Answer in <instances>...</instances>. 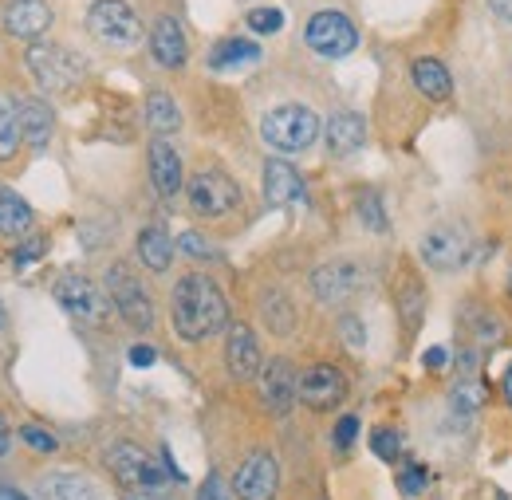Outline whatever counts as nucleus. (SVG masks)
<instances>
[{"label": "nucleus", "instance_id": "nucleus-30", "mask_svg": "<svg viewBox=\"0 0 512 500\" xmlns=\"http://www.w3.org/2000/svg\"><path fill=\"white\" fill-rule=\"evenodd\" d=\"M394 300H398V315L406 319V327H410V331H418V323H422V312H426V292H422V284H418L414 276H406Z\"/></svg>", "mask_w": 512, "mask_h": 500}, {"label": "nucleus", "instance_id": "nucleus-15", "mask_svg": "<svg viewBox=\"0 0 512 500\" xmlns=\"http://www.w3.org/2000/svg\"><path fill=\"white\" fill-rule=\"evenodd\" d=\"M260 398L276 418H284L292 410V402L300 398V375H296V367L288 359H272L260 371Z\"/></svg>", "mask_w": 512, "mask_h": 500}, {"label": "nucleus", "instance_id": "nucleus-36", "mask_svg": "<svg viewBox=\"0 0 512 500\" xmlns=\"http://www.w3.org/2000/svg\"><path fill=\"white\" fill-rule=\"evenodd\" d=\"M426 481H430V477H426L422 465H406V469L398 473V489H402L406 497H418V493L426 489Z\"/></svg>", "mask_w": 512, "mask_h": 500}, {"label": "nucleus", "instance_id": "nucleus-48", "mask_svg": "<svg viewBox=\"0 0 512 500\" xmlns=\"http://www.w3.org/2000/svg\"><path fill=\"white\" fill-rule=\"evenodd\" d=\"M509 292H512V272H509Z\"/></svg>", "mask_w": 512, "mask_h": 500}, {"label": "nucleus", "instance_id": "nucleus-12", "mask_svg": "<svg viewBox=\"0 0 512 500\" xmlns=\"http://www.w3.org/2000/svg\"><path fill=\"white\" fill-rule=\"evenodd\" d=\"M485 382H481V367H477V351L465 347L461 351V371H457V382L449 386V410L457 422H473L481 410H485Z\"/></svg>", "mask_w": 512, "mask_h": 500}, {"label": "nucleus", "instance_id": "nucleus-9", "mask_svg": "<svg viewBox=\"0 0 512 500\" xmlns=\"http://www.w3.org/2000/svg\"><path fill=\"white\" fill-rule=\"evenodd\" d=\"M186 197H190V209L197 217H225V213L237 209L241 189H237V182L229 174H221V170H201V174L190 178Z\"/></svg>", "mask_w": 512, "mask_h": 500}, {"label": "nucleus", "instance_id": "nucleus-2", "mask_svg": "<svg viewBox=\"0 0 512 500\" xmlns=\"http://www.w3.org/2000/svg\"><path fill=\"white\" fill-rule=\"evenodd\" d=\"M320 119H316V111H308V107H296V103H288V107H276V111H268L264 119H260V138L272 146V150H280V154H300V150H308L316 138H320Z\"/></svg>", "mask_w": 512, "mask_h": 500}, {"label": "nucleus", "instance_id": "nucleus-11", "mask_svg": "<svg viewBox=\"0 0 512 500\" xmlns=\"http://www.w3.org/2000/svg\"><path fill=\"white\" fill-rule=\"evenodd\" d=\"M363 284H367V272L359 264H351V260H331V264L312 272V292L327 308H339V304L355 300L363 292Z\"/></svg>", "mask_w": 512, "mask_h": 500}, {"label": "nucleus", "instance_id": "nucleus-22", "mask_svg": "<svg viewBox=\"0 0 512 500\" xmlns=\"http://www.w3.org/2000/svg\"><path fill=\"white\" fill-rule=\"evenodd\" d=\"M134 252H138V260H142L150 272H170L178 241H174L162 225H146V229L138 233V241H134Z\"/></svg>", "mask_w": 512, "mask_h": 500}, {"label": "nucleus", "instance_id": "nucleus-42", "mask_svg": "<svg viewBox=\"0 0 512 500\" xmlns=\"http://www.w3.org/2000/svg\"><path fill=\"white\" fill-rule=\"evenodd\" d=\"M489 8H493L501 20H509L512 24V0H489Z\"/></svg>", "mask_w": 512, "mask_h": 500}, {"label": "nucleus", "instance_id": "nucleus-5", "mask_svg": "<svg viewBox=\"0 0 512 500\" xmlns=\"http://www.w3.org/2000/svg\"><path fill=\"white\" fill-rule=\"evenodd\" d=\"M28 67H32L36 83H40L48 95H64V91H71V87L83 79V60H79L75 52L60 48V44H32Z\"/></svg>", "mask_w": 512, "mask_h": 500}, {"label": "nucleus", "instance_id": "nucleus-49", "mask_svg": "<svg viewBox=\"0 0 512 500\" xmlns=\"http://www.w3.org/2000/svg\"><path fill=\"white\" fill-rule=\"evenodd\" d=\"M501 500H505V497H501Z\"/></svg>", "mask_w": 512, "mask_h": 500}, {"label": "nucleus", "instance_id": "nucleus-34", "mask_svg": "<svg viewBox=\"0 0 512 500\" xmlns=\"http://www.w3.org/2000/svg\"><path fill=\"white\" fill-rule=\"evenodd\" d=\"M20 441H24L32 453H56V449H60L56 434H48V430H40V426H24V430H20Z\"/></svg>", "mask_w": 512, "mask_h": 500}, {"label": "nucleus", "instance_id": "nucleus-26", "mask_svg": "<svg viewBox=\"0 0 512 500\" xmlns=\"http://www.w3.org/2000/svg\"><path fill=\"white\" fill-rule=\"evenodd\" d=\"M32 225H36V217H32V205L20 197V193H12V189H0V233L4 237H28L32 233Z\"/></svg>", "mask_w": 512, "mask_h": 500}, {"label": "nucleus", "instance_id": "nucleus-40", "mask_svg": "<svg viewBox=\"0 0 512 500\" xmlns=\"http://www.w3.org/2000/svg\"><path fill=\"white\" fill-rule=\"evenodd\" d=\"M158 363V351L154 347H146V343H134L130 347V367H154Z\"/></svg>", "mask_w": 512, "mask_h": 500}, {"label": "nucleus", "instance_id": "nucleus-35", "mask_svg": "<svg viewBox=\"0 0 512 500\" xmlns=\"http://www.w3.org/2000/svg\"><path fill=\"white\" fill-rule=\"evenodd\" d=\"M359 438V418L355 414H343L339 422H335V430H331V441H335V449H351Z\"/></svg>", "mask_w": 512, "mask_h": 500}, {"label": "nucleus", "instance_id": "nucleus-32", "mask_svg": "<svg viewBox=\"0 0 512 500\" xmlns=\"http://www.w3.org/2000/svg\"><path fill=\"white\" fill-rule=\"evenodd\" d=\"M249 28L256 36H276L284 28V12L280 8H253L249 12Z\"/></svg>", "mask_w": 512, "mask_h": 500}, {"label": "nucleus", "instance_id": "nucleus-41", "mask_svg": "<svg viewBox=\"0 0 512 500\" xmlns=\"http://www.w3.org/2000/svg\"><path fill=\"white\" fill-rule=\"evenodd\" d=\"M446 359H449L446 347H430V351H426V371H442V367H446Z\"/></svg>", "mask_w": 512, "mask_h": 500}, {"label": "nucleus", "instance_id": "nucleus-6", "mask_svg": "<svg viewBox=\"0 0 512 500\" xmlns=\"http://www.w3.org/2000/svg\"><path fill=\"white\" fill-rule=\"evenodd\" d=\"M107 296H111L115 312L123 315L130 327H138V331H150V327H154L150 292L138 284V276L130 272L127 264H111V268H107Z\"/></svg>", "mask_w": 512, "mask_h": 500}, {"label": "nucleus", "instance_id": "nucleus-4", "mask_svg": "<svg viewBox=\"0 0 512 500\" xmlns=\"http://www.w3.org/2000/svg\"><path fill=\"white\" fill-rule=\"evenodd\" d=\"M107 469H111L123 485H134V489H142V493H158V489H166V481H170L166 465H158L154 457H146L134 441H115V445L107 449Z\"/></svg>", "mask_w": 512, "mask_h": 500}, {"label": "nucleus", "instance_id": "nucleus-18", "mask_svg": "<svg viewBox=\"0 0 512 500\" xmlns=\"http://www.w3.org/2000/svg\"><path fill=\"white\" fill-rule=\"evenodd\" d=\"M264 201L268 205H304L308 201L304 178L288 162H280V158L264 162Z\"/></svg>", "mask_w": 512, "mask_h": 500}, {"label": "nucleus", "instance_id": "nucleus-37", "mask_svg": "<svg viewBox=\"0 0 512 500\" xmlns=\"http://www.w3.org/2000/svg\"><path fill=\"white\" fill-rule=\"evenodd\" d=\"M178 252H182V256H190V260H209V256H213L209 241H205V237H197V233H182V237H178Z\"/></svg>", "mask_w": 512, "mask_h": 500}, {"label": "nucleus", "instance_id": "nucleus-31", "mask_svg": "<svg viewBox=\"0 0 512 500\" xmlns=\"http://www.w3.org/2000/svg\"><path fill=\"white\" fill-rule=\"evenodd\" d=\"M355 213H359V221H363L371 233H386V213H383V201H379L375 189H363V193H359Z\"/></svg>", "mask_w": 512, "mask_h": 500}, {"label": "nucleus", "instance_id": "nucleus-7", "mask_svg": "<svg viewBox=\"0 0 512 500\" xmlns=\"http://www.w3.org/2000/svg\"><path fill=\"white\" fill-rule=\"evenodd\" d=\"M469 252H473V241H469V229H465V225H434V229H426L422 241H418L422 264H430V268H438V272L461 268V264L469 260Z\"/></svg>", "mask_w": 512, "mask_h": 500}, {"label": "nucleus", "instance_id": "nucleus-25", "mask_svg": "<svg viewBox=\"0 0 512 500\" xmlns=\"http://www.w3.org/2000/svg\"><path fill=\"white\" fill-rule=\"evenodd\" d=\"M36 497L40 500H99L95 489H91V481L79 477V473H48V477H40Z\"/></svg>", "mask_w": 512, "mask_h": 500}, {"label": "nucleus", "instance_id": "nucleus-23", "mask_svg": "<svg viewBox=\"0 0 512 500\" xmlns=\"http://www.w3.org/2000/svg\"><path fill=\"white\" fill-rule=\"evenodd\" d=\"M256 63H260V48L253 40H241V36H225L209 52L213 71H245V67H256Z\"/></svg>", "mask_w": 512, "mask_h": 500}, {"label": "nucleus", "instance_id": "nucleus-45", "mask_svg": "<svg viewBox=\"0 0 512 500\" xmlns=\"http://www.w3.org/2000/svg\"><path fill=\"white\" fill-rule=\"evenodd\" d=\"M0 500H28L20 489H12V485H0Z\"/></svg>", "mask_w": 512, "mask_h": 500}, {"label": "nucleus", "instance_id": "nucleus-29", "mask_svg": "<svg viewBox=\"0 0 512 500\" xmlns=\"http://www.w3.org/2000/svg\"><path fill=\"white\" fill-rule=\"evenodd\" d=\"M24 142V126H20V99L0 91V162H8Z\"/></svg>", "mask_w": 512, "mask_h": 500}, {"label": "nucleus", "instance_id": "nucleus-10", "mask_svg": "<svg viewBox=\"0 0 512 500\" xmlns=\"http://www.w3.org/2000/svg\"><path fill=\"white\" fill-rule=\"evenodd\" d=\"M52 292H56V304L79 323H99L107 315L111 296H103V288H95V280H87L83 272H64Z\"/></svg>", "mask_w": 512, "mask_h": 500}, {"label": "nucleus", "instance_id": "nucleus-1", "mask_svg": "<svg viewBox=\"0 0 512 500\" xmlns=\"http://www.w3.org/2000/svg\"><path fill=\"white\" fill-rule=\"evenodd\" d=\"M170 319H174V331L186 339V343H205L213 339L217 331L229 327V304L221 296V288L201 276L190 272L174 284V296H170Z\"/></svg>", "mask_w": 512, "mask_h": 500}, {"label": "nucleus", "instance_id": "nucleus-44", "mask_svg": "<svg viewBox=\"0 0 512 500\" xmlns=\"http://www.w3.org/2000/svg\"><path fill=\"white\" fill-rule=\"evenodd\" d=\"M8 449H12V434H8V426L0 418V457H8Z\"/></svg>", "mask_w": 512, "mask_h": 500}, {"label": "nucleus", "instance_id": "nucleus-20", "mask_svg": "<svg viewBox=\"0 0 512 500\" xmlns=\"http://www.w3.org/2000/svg\"><path fill=\"white\" fill-rule=\"evenodd\" d=\"M150 182L158 189V197H174L182 189V154L166 138L150 142Z\"/></svg>", "mask_w": 512, "mask_h": 500}, {"label": "nucleus", "instance_id": "nucleus-33", "mask_svg": "<svg viewBox=\"0 0 512 500\" xmlns=\"http://www.w3.org/2000/svg\"><path fill=\"white\" fill-rule=\"evenodd\" d=\"M371 449H375V457H383V461H398V453H402V434L383 426V430L371 434Z\"/></svg>", "mask_w": 512, "mask_h": 500}, {"label": "nucleus", "instance_id": "nucleus-14", "mask_svg": "<svg viewBox=\"0 0 512 500\" xmlns=\"http://www.w3.org/2000/svg\"><path fill=\"white\" fill-rule=\"evenodd\" d=\"M347 398V375L331 363H320L300 375V402L308 410H335Z\"/></svg>", "mask_w": 512, "mask_h": 500}, {"label": "nucleus", "instance_id": "nucleus-3", "mask_svg": "<svg viewBox=\"0 0 512 500\" xmlns=\"http://www.w3.org/2000/svg\"><path fill=\"white\" fill-rule=\"evenodd\" d=\"M87 28L111 48H134L142 40V20L127 0H95L87 12Z\"/></svg>", "mask_w": 512, "mask_h": 500}, {"label": "nucleus", "instance_id": "nucleus-13", "mask_svg": "<svg viewBox=\"0 0 512 500\" xmlns=\"http://www.w3.org/2000/svg\"><path fill=\"white\" fill-rule=\"evenodd\" d=\"M276 489H280V465H276V457L264 453V449L249 453V457L241 461L237 477H233L237 500H272Z\"/></svg>", "mask_w": 512, "mask_h": 500}, {"label": "nucleus", "instance_id": "nucleus-28", "mask_svg": "<svg viewBox=\"0 0 512 500\" xmlns=\"http://www.w3.org/2000/svg\"><path fill=\"white\" fill-rule=\"evenodd\" d=\"M146 123H150V130H154L158 138L182 130V111H178L174 95H166V91H150V95H146Z\"/></svg>", "mask_w": 512, "mask_h": 500}, {"label": "nucleus", "instance_id": "nucleus-8", "mask_svg": "<svg viewBox=\"0 0 512 500\" xmlns=\"http://www.w3.org/2000/svg\"><path fill=\"white\" fill-rule=\"evenodd\" d=\"M304 40L323 60H339V56H351L359 48V32H355V24L343 12H316L308 20Z\"/></svg>", "mask_w": 512, "mask_h": 500}, {"label": "nucleus", "instance_id": "nucleus-16", "mask_svg": "<svg viewBox=\"0 0 512 500\" xmlns=\"http://www.w3.org/2000/svg\"><path fill=\"white\" fill-rule=\"evenodd\" d=\"M4 28L20 40H40L52 28V8L48 0H8L4 4Z\"/></svg>", "mask_w": 512, "mask_h": 500}, {"label": "nucleus", "instance_id": "nucleus-24", "mask_svg": "<svg viewBox=\"0 0 512 500\" xmlns=\"http://www.w3.org/2000/svg\"><path fill=\"white\" fill-rule=\"evenodd\" d=\"M20 126H24V142L32 150H44L52 142V130H56L52 107L44 99H20Z\"/></svg>", "mask_w": 512, "mask_h": 500}, {"label": "nucleus", "instance_id": "nucleus-47", "mask_svg": "<svg viewBox=\"0 0 512 500\" xmlns=\"http://www.w3.org/2000/svg\"><path fill=\"white\" fill-rule=\"evenodd\" d=\"M8 327V312H4V304H0V331Z\"/></svg>", "mask_w": 512, "mask_h": 500}, {"label": "nucleus", "instance_id": "nucleus-17", "mask_svg": "<svg viewBox=\"0 0 512 500\" xmlns=\"http://www.w3.org/2000/svg\"><path fill=\"white\" fill-rule=\"evenodd\" d=\"M225 367L237 382H249L260 375V343L245 323H233L229 327V339H225Z\"/></svg>", "mask_w": 512, "mask_h": 500}, {"label": "nucleus", "instance_id": "nucleus-21", "mask_svg": "<svg viewBox=\"0 0 512 500\" xmlns=\"http://www.w3.org/2000/svg\"><path fill=\"white\" fill-rule=\"evenodd\" d=\"M323 138H327V150H331L335 158H347V154H355V150L367 142V123H363L355 111H339V115L327 119Z\"/></svg>", "mask_w": 512, "mask_h": 500}, {"label": "nucleus", "instance_id": "nucleus-46", "mask_svg": "<svg viewBox=\"0 0 512 500\" xmlns=\"http://www.w3.org/2000/svg\"><path fill=\"white\" fill-rule=\"evenodd\" d=\"M505 398H509V406H512V367L505 371Z\"/></svg>", "mask_w": 512, "mask_h": 500}, {"label": "nucleus", "instance_id": "nucleus-43", "mask_svg": "<svg viewBox=\"0 0 512 500\" xmlns=\"http://www.w3.org/2000/svg\"><path fill=\"white\" fill-rule=\"evenodd\" d=\"M347 339H351V347H363V331L355 327V319L347 315Z\"/></svg>", "mask_w": 512, "mask_h": 500}, {"label": "nucleus", "instance_id": "nucleus-19", "mask_svg": "<svg viewBox=\"0 0 512 500\" xmlns=\"http://www.w3.org/2000/svg\"><path fill=\"white\" fill-rule=\"evenodd\" d=\"M150 52H154L158 67L178 71L182 63L190 60V44H186L182 24H178V20H170V16H162V20L154 24V32H150Z\"/></svg>", "mask_w": 512, "mask_h": 500}, {"label": "nucleus", "instance_id": "nucleus-39", "mask_svg": "<svg viewBox=\"0 0 512 500\" xmlns=\"http://www.w3.org/2000/svg\"><path fill=\"white\" fill-rule=\"evenodd\" d=\"M197 500H229L225 481H221L217 473H209V477H205V485H201V493H197Z\"/></svg>", "mask_w": 512, "mask_h": 500}, {"label": "nucleus", "instance_id": "nucleus-27", "mask_svg": "<svg viewBox=\"0 0 512 500\" xmlns=\"http://www.w3.org/2000/svg\"><path fill=\"white\" fill-rule=\"evenodd\" d=\"M410 75H414V87L426 95V99H434V103H446L449 95H453V83H449V71L442 67L438 60H430V56H422V60H414L410 67Z\"/></svg>", "mask_w": 512, "mask_h": 500}, {"label": "nucleus", "instance_id": "nucleus-38", "mask_svg": "<svg viewBox=\"0 0 512 500\" xmlns=\"http://www.w3.org/2000/svg\"><path fill=\"white\" fill-rule=\"evenodd\" d=\"M40 252H44V241H40V237H32V241H24V245L16 249V268H28L32 260H40Z\"/></svg>", "mask_w": 512, "mask_h": 500}]
</instances>
